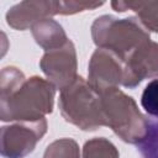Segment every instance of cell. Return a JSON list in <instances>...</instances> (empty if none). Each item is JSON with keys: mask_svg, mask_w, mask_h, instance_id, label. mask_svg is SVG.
<instances>
[{"mask_svg": "<svg viewBox=\"0 0 158 158\" xmlns=\"http://www.w3.org/2000/svg\"><path fill=\"white\" fill-rule=\"evenodd\" d=\"M41 68L52 80V83L59 89L63 90L70 85L77 79L75 51L72 42L68 41L64 47H58L47 52L41 60Z\"/></svg>", "mask_w": 158, "mask_h": 158, "instance_id": "cell-6", "label": "cell"}, {"mask_svg": "<svg viewBox=\"0 0 158 158\" xmlns=\"http://www.w3.org/2000/svg\"><path fill=\"white\" fill-rule=\"evenodd\" d=\"M126 60L122 84L133 88L144 78L158 75V44L148 41L138 47Z\"/></svg>", "mask_w": 158, "mask_h": 158, "instance_id": "cell-7", "label": "cell"}, {"mask_svg": "<svg viewBox=\"0 0 158 158\" xmlns=\"http://www.w3.org/2000/svg\"><path fill=\"white\" fill-rule=\"evenodd\" d=\"M120 58L112 52L100 48L98 49L90 62L89 84L99 94L114 89V85L120 83L123 75Z\"/></svg>", "mask_w": 158, "mask_h": 158, "instance_id": "cell-8", "label": "cell"}, {"mask_svg": "<svg viewBox=\"0 0 158 158\" xmlns=\"http://www.w3.org/2000/svg\"><path fill=\"white\" fill-rule=\"evenodd\" d=\"M44 118L22 122L1 130V154L7 158H21L32 152L37 141L46 132Z\"/></svg>", "mask_w": 158, "mask_h": 158, "instance_id": "cell-5", "label": "cell"}, {"mask_svg": "<svg viewBox=\"0 0 158 158\" xmlns=\"http://www.w3.org/2000/svg\"><path fill=\"white\" fill-rule=\"evenodd\" d=\"M137 146L142 158H158V121H148L147 132Z\"/></svg>", "mask_w": 158, "mask_h": 158, "instance_id": "cell-12", "label": "cell"}, {"mask_svg": "<svg viewBox=\"0 0 158 158\" xmlns=\"http://www.w3.org/2000/svg\"><path fill=\"white\" fill-rule=\"evenodd\" d=\"M32 35L40 46L49 51L68 42L62 26L52 19H43L33 23Z\"/></svg>", "mask_w": 158, "mask_h": 158, "instance_id": "cell-10", "label": "cell"}, {"mask_svg": "<svg viewBox=\"0 0 158 158\" xmlns=\"http://www.w3.org/2000/svg\"><path fill=\"white\" fill-rule=\"evenodd\" d=\"M84 158H118V153L112 143L104 138H95L85 143Z\"/></svg>", "mask_w": 158, "mask_h": 158, "instance_id": "cell-13", "label": "cell"}, {"mask_svg": "<svg viewBox=\"0 0 158 158\" xmlns=\"http://www.w3.org/2000/svg\"><path fill=\"white\" fill-rule=\"evenodd\" d=\"M104 2L93 1H58V14H74L84 10H93L101 6Z\"/></svg>", "mask_w": 158, "mask_h": 158, "instance_id": "cell-16", "label": "cell"}, {"mask_svg": "<svg viewBox=\"0 0 158 158\" xmlns=\"http://www.w3.org/2000/svg\"><path fill=\"white\" fill-rule=\"evenodd\" d=\"M94 42L121 60H126L138 47L149 41V35L133 17L115 19L101 16L91 26Z\"/></svg>", "mask_w": 158, "mask_h": 158, "instance_id": "cell-2", "label": "cell"}, {"mask_svg": "<svg viewBox=\"0 0 158 158\" xmlns=\"http://www.w3.org/2000/svg\"><path fill=\"white\" fill-rule=\"evenodd\" d=\"M111 6L120 12L127 9L133 10L147 28L158 32V1H112Z\"/></svg>", "mask_w": 158, "mask_h": 158, "instance_id": "cell-11", "label": "cell"}, {"mask_svg": "<svg viewBox=\"0 0 158 158\" xmlns=\"http://www.w3.org/2000/svg\"><path fill=\"white\" fill-rule=\"evenodd\" d=\"M44 158H79V148L73 139H59L48 146Z\"/></svg>", "mask_w": 158, "mask_h": 158, "instance_id": "cell-14", "label": "cell"}, {"mask_svg": "<svg viewBox=\"0 0 158 158\" xmlns=\"http://www.w3.org/2000/svg\"><path fill=\"white\" fill-rule=\"evenodd\" d=\"M141 105L149 116L158 118V79H153L146 85L141 96Z\"/></svg>", "mask_w": 158, "mask_h": 158, "instance_id": "cell-15", "label": "cell"}, {"mask_svg": "<svg viewBox=\"0 0 158 158\" xmlns=\"http://www.w3.org/2000/svg\"><path fill=\"white\" fill-rule=\"evenodd\" d=\"M100 95L104 125L110 126L123 141L138 143L147 132L148 121L141 115L132 98L116 88Z\"/></svg>", "mask_w": 158, "mask_h": 158, "instance_id": "cell-3", "label": "cell"}, {"mask_svg": "<svg viewBox=\"0 0 158 158\" xmlns=\"http://www.w3.org/2000/svg\"><path fill=\"white\" fill-rule=\"evenodd\" d=\"M54 90L51 83L33 77L1 90V120L38 121L52 111Z\"/></svg>", "mask_w": 158, "mask_h": 158, "instance_id": "cell-1", "label": "cell"}, {"mask_svg": "<svg viewBox=\"0 0 158 158\" xmlns=\"http://www.w3.org/2000/svg\"><path fill=\"white\" fill-rule=\"evenodd\" d=\"M59 107L64 118L81 130H95L104 125L100 94L80 77L62 90Z\"/></svg>", "mask_w": 158, "mask_h": 158, "instance_id": "cell-4", "label": "cell"}, {"mask_svg": "<svg viewBox=\"0 0 158 158\" xmlns=\"http://www.w3.org/2000/svg\"><path fill=\"white\" fill-rule=\"evenodd\" d=\"M58 14V1H22L12 6L7 14V23L16 30H25L31 23Z\"/></svg>", "mask_w": 158, "mask_h": 158, "instance_id": "cell-9", "label": "cell"}]
</instances>
